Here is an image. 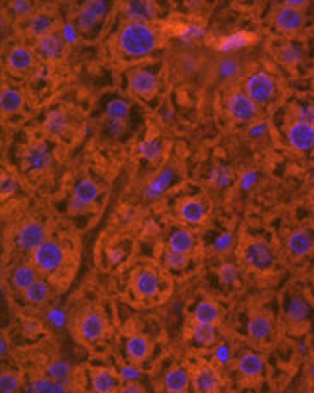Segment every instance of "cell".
<instances>
[{
  "label": "cell",
  "instance_id": "d6986e66",
  "mask_svg": "<svg viewBox=\"0 0 314 393\" xmlns=\"http://www.w3.org/2000/svg\"><path fill=\"white\" fill-rule=\"evenodd\" d=\"M174 177H175L174 167L161 168V170L151 179V182L146 186V189H144V198L150 199V201L151 199L160 198V196L165 194V191L170 188V184L174 182Z\"/></svg>",
  "mask_w": 314,
  "mask_h": 393
},
{
  "label": "cell",
  "instance_id": "9a60e30c",
  "mask_svg": "<svg viewBox=\"0 0 314 393\" xmlns=\"http://www.w3.org/2000/svg\"><path fill=\"white\" fill-rule=\"evenodd\" d=\"M35 50L18 45L8 53V69L14 74H26L35 66Z\"/></svg>",
  "mask_w": 314,
  "mask_h": 393
},
{
  "label": "cell",
  "instance_id": "816d5d0a",
  "mask_svg": "<svg viewBox=\"0 0 314 393\" xmlns=\"http://www.w3.org/2000/svg\"><path fill=\"white\" fill-rule=\"evenodd\" d=\"M231 246H232V236L228 232L227 233H222V236L218 237L217 240H215V249L220 251V253L227 251Z\"/></svg>",
  "mask_w": 314,
  "mask_h": 393
},
{
  "label": "cell",
  "instance_id": "9f6ffc18",
  "mask_svg": "<svg viewBox=\"0 0 314 393\" xmlns=\"http://www.w3.org/2000/svg\"><path fill=\"white\" fill-rule=\"evenodd\" d=\"M143 385H140L138 381H126L124 385L119 386V392H124V393H133V392H143Z\"/></svg>",
  "mask_w": 314,
  "mask_h": 393
},
{
  "label": "cell",
  "instance_id": "7dc6e473",
  "mask_svg": "<svg viewBox=\"0 0 314 393\" xmlns=\"http://www.w3.org/2000/svg\"><path fill=\"white\" fill-rule=\"evenodd\" d=\"M218 275H220V280L224 283H234L235 280H237L239 272L232 263H225V265H222L220 270H218Z\"/></svg>",
  "mask_w": 314,
  "mask_h": 393
},
{
  "label": "cell",
  "instance_id": "f6af8a7d",
  "mask_svg": "<svg viewBox=\"0 0 314 393\" xmlns=\"http://www.w3.org/2000/svg\"><path fill=\"white\" fill-rule=\"evenodd\" d=\"M21 388V379L14 372H4L0 376V390L2 393H14Z\"/></svg>",
  "mask_w": 314,
  "mask_h": 393
},
{
  "label": "cell",
  "instance_id": "db71d44e",
  "mask_svg": "<svg viewBox=\"0 0 314 393\" xmlns=\"http://www.w3.org/2000/svg\"><path fill=\"white\" fill-rule=\"evenodd\" d=\"M256 179H258V174H256V172H246V174L241 177L242 189H244V191L251 189L252 186L256 184Z\"/></svg>",
  "mask_w": 314,
  "mask_h": 393
},
{
  "label": "cell",
  "instance_id": "4dcf8cb0",
  "mask_svg": "<svg viewBox=\"0 0 314 393\" xmlns=\"http://www.w3.org/2000/svg\"><path fill=\"white\" fill-rule=\"evenodd\" d=\"M179 215L184 222L187 223H201L206 216V208L199 199H187L185 203H182L181 208H179Z\"/></svg>",
  "mask_w": 314,
  "mask_h": 393
},
{
  "label": "cell",
  "instance_id": "277c9868",
  "mask_svg": "<svg viewBox=\"0 0 314 393\" xmlns=\"http://www.w3.org/2000/svg\"><path fill=\"white\" fill-rule=\"evenodd\" d=\"M244 91L261 107V105H268L275 98L276 83L272 74L266 71H254L246 77Z\"/></svg>",
  "mask_w": 314,
  "mask_h": 393
},
{
  "label": "cell",
  "instance_id": "52a82bcc",
  "mask_svg": "<svg viewBox=\"0 0 314 393\" xmlns=\"http://www.w3.org/2000/svg\"><path fill=\"white\" fill-rule=\"evenodd\" d=\"M33 50H35L36 57L45 62H59L67 53V40L64 38L62 31L55 29V31L36 38Z\"/></svg>",
  "mask_w": 314,
  "mask_h": 393
},
{
  "label": "cell",
  "instance_id": "30bf717a",
  "mask_svg": "<svg viewBox=\"0 0 314 393\" xmlns=\"http://www.w3.org/2000/svg\"><path fill=\"white\" fill-rule=\"evenodd\" d=\"M129 90L138 98L150 100L158 91V77L148 69H136L129 76Z\"/></svg>",
  "mask_w": 314,
  "mask_h": 393
},
{
  "label": "cell",
  "instance_id": "836d02e7",
  "mask_svg": "<svg viewBox=\"0 0 314 393\" xmlns=\"http://www.w3.org/2000/svg\"><path fill=\"white\" fill-rule=\"evenodd\" d=\"M194 320L198 323H206V325H217L220 320V309L215 303H209V301H201L198 306L194 307Z\"/></svg>",
  "mask_w": 314,
  "mask_h": 393
},
{
  "label": "cell",
  "instance_id": "ab89813d",
  "mask_svg": "<svg viewBox=\"0 0 314 393\" xmlns=\"http://www.w3.org/2000/svg\"><path fill=\"white\" fill-rule=\"evenodd\" d=\"M138 150H140V155L144 160L153 162L157 160V158H160L161 151H163V144H161V141L157 140V138H150V140H144Z\"/></svg>",
  "mask_w": 314,
  "mask_h": 393
},
{
  "label": "cell",
  "instance_id": "cb8c5ba5",
  "mask_svg": "<svg viewBox=\"0 0 314 393\" xmlns=\"http://www.w3.org/2000/svg\"><path fill=\"white\" fill-rule=\"evenodd\" d=\"M263 369H265V361L261 359V355L254 354V352H246V354H242L241 357H239L237 371L241 372L244 378H259Z\"/></svg>",
  "mask_w": 314,
  "mask_h": 393
},
{
  "label": "cell",
  "instance_id": "7bdbcfd3",
  "mask_svg": "<svg viewBox=\"0 0 314 393\" xmlns=\"http://www.w3.org/2000/svg\"><path fill=\"white\" fill-rule=\"evenodd\" d=\"M209 181L215 188H227L232 182V172L228 167H224V165H217V167L211 170V175H209Z\"/></svg>",
  "mask_w": 314,
  "mask_h": 393
},
{
  "label": "cell",
  "instance_id": "1f68e13d",
  "mask_svg": "<svg viewBox=\"0 0 314 393\" xmlns=\"http://www.w3.org/2000/svg\"><path fill=\"white\" fill-rule=\"evenodd\" d=\"M192 379L189 378L187 371L182 368H174L165 375L163 378V388L167 392H184L189 388V383Z\"/></svg>",
  "mask_w": 314,
  "mask_h": 393
},
{
  "label": "cell",
  "instance_id": "5b68a950",
  "mask_svg": "<svg viewBox=\"0 0 314 393\" xmlns=\"http://www.w3.org/2000/svg\"><path fill=\"white\" fill-rule=\"evenodd\" d=\"M66 259V253L60 247V244L47 239L40 244L35 251H31V263L43 273H53L62 266Z\"/></svg>",
  "mask_w": 314,
  "mask_h": 393
},
{
  "label": "cell",
  "instance_id": "2e32d148",
  "mask_svg": "<svg viewBox=\"0 0 314 393\" xmlns=\"http://www.w3.org/2000/svg\"><path fill=\"white\" fill-rule=\"evenodd\" d=\"M213 73L220 83H234L242 74V62L235 55H222L215 62Z\"/></svg>",
  "mask_w": 314,
  "mask_h": 393
},
{
  "label": "cell",
  "instance_id": "6f0895ef",
  "mask_svg": "<svg viewBox=\"0 0 314 393\" xmlns=\"http://www.w3.org/2000/svg\"><path fill=\"white\" fill-rule=\"evenodd\" d=\"M311 0H282V4H287V5H293V8H300V9H306L307 5H309Z\"/></svg>",
  "mask_w": 314,
  "mask_h": 393
},
{
  "label": "cell",
  "instance_id": "83f0119b",
  "mask_svg": "<svg viewBox=\"0 0 314 393\" xmlns=\"http://www.w3.org/2000/svg\"><path fill=\"white\" fill-rule=\"evenodd\" d=\"M23 103H25V97H23L21 91L16 90V88L8 86L0 93V108H2V114H16V112L21 110Z\"/></svg>",
  "mask_w": 314,
  "mask_h": 393
},
{
  "label": "cell",
  "instance_id": "c3c4849f",
  "mask_svg": "<svg viewBox=\"0 0 314 393\" xmlns=\"http://www.w3.org/2000/svg\"><path fill=\"white\" fill-rule=\"evenodd\" d=\"M120 381H140L141 378V369H138L136 366H120L119 369Z\"/></svg>",
  "mask_w": 314,
  "mask_h": 393
},
{
  "label": "cell",
  "instance_id": "7c38bea8",
  "mask_svg": "<svg viewBox=\"0 0 314 393\" xmlns=\"http://www.w3.org/2000/svg\"><path fill=\"white\" fill-rule=\"evenodd\" d=\"M47 240V229L45 225L38 222H28L19 229L18 236H16V244L21 251H35L40 244Z\"/></svg>",
  "mask_w": 314,
  "mask_h": 393
},
{
  "label": "cell",
  "instance_id": "ee69618b",
  "mask_svg": "<svg viewBox=\"0 0 314 393\" xmlns=\"http://www.w3.org/2000/svg\"><path fill=\"white\" fill-rule=\"evenodd\" d=\"M165 265L172 270H181L187 265V254L185 253H179V251H174L168 247L163 254Z\"/></svg>",
  "mask_w": 314,
  "mask_h": 393
},
{
  "label": "cell",
  "instance_id": "681fc988",
  "mask_svg": "<svg viewBox=\"0 0 314 393\" xmlns=\"http://www.w3.org/2000/svg\"><path fill=\"white\" fill-rule=\"evenodd\" d=\"M248 133L252 140H259V138L266 136V133H268V124L256 118L254 122H251V127H249Z\"/></svg>",
  "mask_w": 314,
  "mask_h": 393
},
{
  "label": "cell",
  "instance_id": "f546056e",
  "mask_svg": "<svg viewBox=\"0 0 314 393\" xmlns=\"http://www.w3.org/2000/svg\"><path fill=\"white\" fill-rule=\"evenodd\" d=\"M126 351L127 355H129L134 362H143L144 359L150 355L151 345L150 342H148V338L143 337V335H133V337L127 338Z\"/></svg>",
  "mask_w": 314,
  "mask_h": 393
},
{
  "label": "cell",
  "instance_id": "5bb4252c",
  "mask_svg": "<svg viewBox=\"0 0 314 393\" xmlns=\"http://www.w3.org/2000/svg\"><path fill=\"white\" fill-rule=\"evenodd\" d=\"M52 164V151L45 143L38 141L28 147L25 153V165L29 172H43Z\"/></svg>",
  "mask_w": 314,
  "mask_h": 393
},
{
  "label": "cell",
  "instance_id": "f35d334b",
  "mask_svg": "<svg viewBox=\"0 0 314 393\" xmlns=\"http://www.w3.org/2000/svg\"><path fill=\"white\" fill-rule=\"evenodd\" d=\"M127 117H129V105L120 98L112 100L105 108V118L107 121H127Z\"/></svg>",
  "mask_w": 314,
  "mask_h": 393
},
{
  "label": "cell",
  "instance_id": "6da1fadb",
  "mask_svg": "<svg viewBox=\"0 0 314 393\" xmlns=\"http://www.w3.org/2000/svg\"><path fill=\"white\" fill-rule=\"evenodd\" d=\"M117 50L127 59H143L160 47L161 35L153 23L127 21L117 33Z\"/></svg>",
  "mask_w": 314,
  "mask_h": 393
},
{
  "label": "cell",
  "instance_id": "b9f144b4",
  "mask_svg": "<svg viewBox=\"0 0 314 393\" xmlns=\"http://www.w3.org/2000/svg\"><path fill=\"white\" fill-rule=\"evenodd\" d=\"M9 11L16 19H26V21L35 14L31 0H12L9 4Z\"/></svg>",
  "mask_w": 314,
  "mask_h": 393
},
{
  "label": "cell",
  "instance_id": "e575fe53",
  "mask_svg": "<svg viewBox=\"0 0 314 393\" xmlns=\"http://www.w3.org/2000/svg\"><path fill=\"white\" fill-rule=\"evenodd\" d=\"M192 340L201 347H209L217 342V328L215 325L198 323L196 321L194 328H192Z\"/></svg>",
  "mask_w": 314,
  "mask_h": 393
},
{
  "label": "cell",
  "instance_id": "11a10c76",
  "mask_svg": "<svg viewBox=\"0 0 314 393\" xmlns=\"http://www.w3.org/2000/svg\"><path fill=\"white\" fill-rule=\"evenodd\" d=\"M16 189V181L11 175H4L2 177V196H9L11 192H14Z\"/></svg>",
  "mask_w": 314,
  "mask_h": 393
},
{
  "label": "cell",
  "instance_id": "91938a15",
  "mask_svg": "<svg viewBox=\"0 0 314 393\" xmlns=\"http://www.w3.org/2000/svg\"><path fill=\"white\" fill-rule=\"evenodd\" d=\"M309 378L314 381V362H313V364H311V368H309Z\"/></svg>",
  "mask_w": 314,
  "mask_h": 393
},
{
  "label": "cell",
  "instance_id": "d6a6232c",
  "mask_svg": "<svg viewBox=\"0 0 314 393\" xmlns=\"http://www.w3.org/2000/svg\"><path fill=\"white\" fill-rule=\"evenodd\" d=\"M26 390L33 393H62L67 392L69 386H67V383L57 381V379L50 378V376H45V378H36L29 381Z\"/></svg>",
  "mask_w": 314,
  "mask_h": 393
},
{
  "label": "cell",
  "instance_id": "f907efd6",
  "mask_svg": "<svg viewBox=\"0 0 314 393\" xmlns=\"http://www.w3.org/2000/svg\"><path fill=\"white\" fill-rule=\"evenodd\" d=\"M126 131V121H107V133L112 138H119Z\"/></svg>",
  "mask_w": 314,
  "mask_h": 393
},
{
  "label": "cell",
  "instance_id": "d4e9b609",
  "mask_svg": "<svg viewBox=\"0 0 314 393\" xmlns=\"http://www.w3.org/2000/svg\"><path fill=\"white\" fill-rule=\"evenodd\" d=\"M248 333L252 340L265 342L272 337L273 333V323L268 316L265 314H256L249 320L248 323Z\"/></svg>",
  "mask_w": 314,
  "mask_h": 393
},
{
  "label": "cell",
  "instance_id": "ffe728a7",
  "mask_svg": "<svg viewBox=\"0 0 314 393\" xmlns=\"http://www.w3.org/2000/svg\"><path fill=\"white\" fill-rule=\"evenodd\" d=\"M57 29L55 25V18L49 12H35L31 18L26 23V31H28L29 36L33 38H40V36L47 35V33H52Z\"/></svg>",
  "mask_w": 314,
  "mask_h": 393
},
{
  "label": "cell",
  "instance_id": "e0dca14e",
  "mask_svg": "<svg viewBox=\"0 0 314 393\" xmlns=\"http://www.w3.org/2000/svg\"><path fill=\"white\" fill-rule=\"evenodd\" d=\"M105 328V318L100 313H86L83 316V320L79 321V337L84 342H96L98 338L103 337Z\"/></svg>",
  "mask_w": 314,
  "mask_h": 393
},
{
  "label": "cell",
  "instance_id": "9c48e42d",
  "mask_svg": "<svg viewBox=\"0 0 314 393\" xmlns=\"http://www.w3.org/2000/svg\"><path fill=\"white\" fill-rule=\"evenodd\" d=\"M287 140L293 150L307 153L314 148V124L293 121L287 131Z\"/></svg>",
  "mask_w": 314,
  "mask_h": 393
},
{
  "label": "cell",
  "instance_id": "ac0fdd59",
  "mask_svg": "<svg viewBox=\"0 0 314 393\" xmlns=\"http://www.w3.org/2000/svg\"><path fill=\"white\" fill-rule=\"evenodd\" d=\"M192 388L198 392H217L220 388V375L213 366H202L192 376Z\"/></svg>",
  "mask_w": 314,
  "mask_h": 393
},
{
  "label": "cell",
  "instance_id": "7a4b0ae2",
  "mask_svg": "<svg viewBox=\"0 0 314 393\" xmlns=\"http://www.w3.org/2000/svg\"><path fill=\"white\" fill-rule=\"evenodd\" d=\"M225 108L231 118H234L235 122H242V124H251L259 115V105L246 93L244 88L242 90L235 88L227 94Z\"/></svg>",
  "mask_w": 314,
  "mask_h": 393
},
{
  "label": "cell",
  "instance_id": "f1b7e54d",
  "mask_svg": "<svg viewBox=\"0 0 314 393\" xmlns=\"http://www.w3.org/2000/svg\"><path fill=\"white\" fill-rule=\"evenodd\" d=\"M38 280V268L35 265H21L12 273V287L16 290H26L33 282Z\"/></svg>",
  "mask_w": 314,
  "mask_h": 393
},
{
  "label": "cell",
  "instance_id": "603a6c76",
  "mask_svg": "<svg viewBox=\"0 0 314 393\" xmlns=\"http://www.w3.org/2000/svg\"><path fill=\"white\" fill-rule=\"evenodd\" d=\"M119 372L112 371V369H98V371L93 372V378H91L93 390L100 393H109L119 390Z\"/></svg>",
  "mask_w": 314,
  "mask_h": 393
},
{
  "label": "cell",
  "instance_id": "60d3db41",
  "mask_svg": "<svg viewBox=\"0 0 314 393\" xmlns=\"http://www.w3.org/2000/svg\"><path fill=\"white\" fill-rule=\"evenodd\" d=\"M70 375H73V368H70L69 362L66 361H53L52 364L49 366V369H47V376L57 379V381L69 383Z\"/></svg>",
  "mask_w": 314,
  "mask_h": 393
},
{
  "label": "cell",
  "instance_id": "484cf974",
  "mask_svg": "<svg viewBox=\"0 0 314 393\" xmlns=\"http://www.w3.org/2000/svg\"><path fill=\"white\" fill-rule=\"evenodd\" d=\"M287 247L293 256H306L314 249V240L306 230H297V232L290 233L289 240H287Z\"/></svg>",
  "mask_w": 314,
  "mask_h": 393
},
{
  "label": "cell",
  "instance_id": "d590c367",
  "mask_svg": "<svg viewBox=\"0 0 314 393\" xmlns=\"http://www.w3.org/2000/svg\"><path fill=\"white\" fill-rule=\"evenodd\" d=\"M276 57H278L280 62L285 64L287 67H293L302 59V49H300V45H297V43L285 42L283 45H280Z\"/></svg>",
  "mask_w": 314,
  "mask_h": 393
},
{
  "label": "cell",
  "instance_id": "8992f818",
  "mask_svg": "<svg viewBox=\"0 0 314 393\" xmlns=\"http://www.w3.org/2000/svg\"><path fill=\"white\" fill-rule=\"evenodd\" d=\"M109 0H84L76 14V28L79 31H93L109 14Z\"/></svg>",
  "mask_w": 314,
  "mask_h": 393
},
{
  "label": "cell",
  "instance_id": "3957f363",
  "mask_svg": "<svg viewBox=\"0 0 314 393\" xmlns=\"http://www.w3.org/2000/svg\"><path fill=\"white\" fill-rule=\"evenodd\" d=\"M306 9L293 8V5L282 4L273 11L272 14V23L275 26V29L278 33H282L283 36H292L299 35L300 29L306 25Z\"/></svg>",
  "mask_w": 314,
  "mask_h": 393
},
{
  "label": "cell",
  "instance_id": "680465c9",
  "mask_svg": "<svg viewBox=\"0 0 314 393\" xmlns=\"http://www.w3.org/2000/svg\"><path fill=\"white\" fill-rule=\"evenodd\" d=\"M8 348H9V345H8V342H5V337H4L2 338V355L8 354Z\"/></svg>",
  "mask_w": 314,
  "mask_h": 393
},
{
  "label": "cell",
  "instance_id": "f5cc1de1",
  "mask_svg": "<svg viewBox=\"0 0 314 393\" xmlns=\"http://www.w3.org/2000/svg\"><path fill=\"white\" fill-rule=\"evenodd\" d=\"M215 359H217L220 364H225V362H228V359H231V348H228L225 344L218 345V347L215 348Z\"/></svg>",
  "mask_w": 314,
  "mask_h": 393
},
{
  "label": "cell",
  "instance_id": "7402d4cb",
  "mask_svg": "<svg viewBox=\"0 0 314 393\" xmlns=\"http://www.w3.org/2000/svg\"><path fill=\"white\" fill-rule=\"evenodd\" d=\"M160 289V277L150 270H141L134 277V290L141 297H151Z\"/></svg>",
  "mask_w": 314,
  "mask_h": 393
},
{
  "label": "cell",
  "instance_id": "44dd1931",
  "mask_svg": "<svg viewBox=\"0 0 314 393\" xmlns=\"http://www.w3.org/2000/svg\"><path fill=\"white\" fill-rule=\"evenodd\" d=\"M311 314V306L304 297L296 296L287 303L285 306V318L289 321V325L297 327V325H304L309 320Z\"/></svg>",
  "mask_w": 314,
  "mask_h": 393
},
{
  "label": "cell",
  "instance_id": "4fadbf2b",
  "mask_svg": "<svg viewBox=\"0 0 314 393\" xmlns=\"http://www.w3.org/2000/svg\"><path fill=\"white\" fill-rule=\"evenodd\" d=\"M100 194V189L90 179H81L76 186H74L73 198H70L69 208L74 212H83L88 206L93 205L94 199Z\"/></svg>",
  "mask_w": 314,
  "mask_h": 393
},
{
  "label": "cell",
  "instance_id": "bcb514c9",
  "mask_svg": "<svg viewBox=\"0 0 314 393\" xmlns=\"http://www.w3.org/2000/svg\"><path fill=\"white\" fill-rule=\"evenodd\" d=\"M293 121L309 122L314 124V107L313 105H297L293 108Z\"/></svg>",
  "mask_w": 314,
  "mask_h": 393
},
{
  "label": "cell",
  "instance_id": "74e56055",
  "mask_svg": "<svg viewBox=\"0 0 314 393\" xmlns=\"http://www.w3.org/2000/svg\"><path fill=\"white\" fill-rule=\"evenodd\" d=\"M49 286H47L43 280H36L26 290H23V296H25V301L29 304H42L49 299Z\"/></svg>",
  "mask_w": 314,
  "mask_h": 393
},
{
  "label": "cell",
  "instance_id": "8d00e7d4",
  "mask_svg": "<svg viewBox=\"0 0 314 393\" xmlns=\"http://www.w3.org/2000/svg\"><path fill=\"white\" fill-rule=\"evenodd\" d=\"M192 246H194V237L185 229L175 230L170 236V239H168V247L174 251H179V253L187 254L189 251L192 249Z\"/></svg>",
  "mask_w": 314,
  "mask_h": 393
},
{
  "label": "cell",
  "instance_id": "8fae6325",
  "mask_svg": "<svg viewBox=\"0 0 314 393\" xmlns=\"http://www.w3.org/2000/svg\"><path fill=\"white\" fill-rule=\"evenodd\" d=\"M122 14L127 21L153 23L158 16V8L153 0H126Z\"/></svg>",
  "mask_w": 314,
  "mask_h": 393
},
{
  "label": "cell",
  "instance_id": "4316f807",
  "mask_svg": "<svg viewBox=\"0 0 314 393\" xmlns=\"http://www.w3.org/2000/svg\"><path fill=\"white\" fill-rule=\"evenodd\" d=\"M45 129H47V133H50L52 136H64V134H66L70 129L69 115L66 114V110L57 108V110L50 112V114L47 115Z\"/></svg>",
  "mask_w": 314,
  "mask_h": 393
},
{
  "label": "cell",
  "instance_id": "ba28073f",
  "mask_svg": "<svg viewBox=\"0 0 314 393\" xmlns=\"http://www.w3.org/2000/svg\"><path fill=\"white\" fill-rule=\"evenodd\" d=\"M244 259L248 263L249 268L256 270V272H265L270 270L275 261V254H273L272 247L263 240H252L246 246Z\"/></svg>",
  "mask_w": 314,
  "mask_h": 393
}]
</instances>
